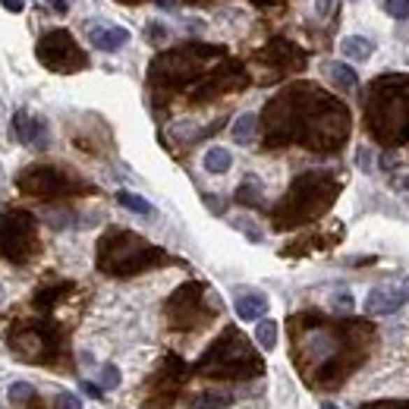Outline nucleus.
I'll list each match as a JSON object with an SVG mask.
<instances>
[{"mask_svg": "<svg viewBox=\"0 0 409 409\" xmlns=\"http://www.w3.org/2000/svg\"><path fill=\"white\" fill-rule=\"evenodd\" d=\"M384 13L394 19H409V0H384Z\"/></svg>", "mask_w": 409, "mask_h": 409, "instance_id": "nucleus-24", "label": "nucleus"}, {"mask_svg": "<svg viewBox=\"0 0 409 409\" xmlns=\"http://www.w3.org/2000/svg\"><path fill=\"white\" fill-rule=\"evenodd\" d=\"M120 381H123V375H120L117 365H104V368H101V387L104 390H117Z\"/></svg>", "mask_w": 409, "mask_h": 409, "instance_id": "nucleus-22", "label": "nucleus"}, {"mask_svg": "<svg viewBox=\"0 0 409 409\" xmlns=\"http://www.w3.org/2000/svg\"><path fill=\"white\" fill-rule=\"evenodd\" d=\"M331 10H333V0H315V13H318L321 19L331 16Z\"/></svg>", "mask_w": 409, "mask_h": 409, "instance_id": "nucleus-29", "label": "nucleus"}, {"mask_svg": "<svg viewBox=\"0 0 409 409\" xmlns=\"http://www.w3.org/2000/svg\"><path fill=\"white\" fill-rule=\"evenodd\" d=\"M38 57H41V63L48 69H54V73H76V69L85 66V57L76 48L73 35L63 29L48 31V35L38 41Z\"/></svg>", "mask_w": 409, "mask_h": 409, "instance_id": "nucleus-6", "label": "nucleus"}, {"mask_svg": "<svg viewBox=\"0 0 409 409\" xmlns=\"http://www.w3.org/2000/svg\"><path fill=\"white\" fill-rule=\"evenodd\" d=\"M19 189L29 195H60L66 192V173H60L57 167H29L25 173H19Z\"/></svg>", "mask_w": 409, "mask_h": 409, "instance_id": "nucleus-7", "label": "nucleus"}, {"mask_svg": "<svg viewBox=\"0 0 409 409\" xmlns=\"http://www.w3.org/2000/svg\"><path fill=\"white\" fill-rule=\"evenodd\" d=\"M6 396H10L13 403H29V400H35V387H31L29 381H13L10 387H6Z\"/></svg>", "mask_w": 409, "mask_h": 409, "instance_id": "nucleus-21", "label": "nucleus"}, {"mask_svg": "<svg viewBox=\"0 0 409 409\" xmlns=\"http://www.w3.org/2000/svg\"><path fill=\"white\" fill-rule=\"evenodd\" d=\"M264 312H268V296L245 293L236 299V315L243 321H258V318H264Z\"/></svg>", "mask_w": 409, "mask_h": 409, "instance_id": "nucleus-12", "label": "nucleus"}, {"mask_svg": "<svg viewBox=\"0 0 409 409\" xmlns=\"http://www.w3.org/2000/svg\"><path fill=\"white\" fill-rule=\"evenodd\" d=\"M333 308H337V312H352V296L350 293H337L333 296Z\"/></svg>", "mask_w": 409, "mask_h": 409, "instance_id": "nucleus-27", "label": "nucleus"}, {"mask_svg": "<svg viewBox=\"0 0 409 409\" xmlns=\"http://www.w3.org/2000/svg\"><path fill=\"white\" fill-rule=\"evenodd\" d=\"M327 76H331V82L337 88H343V92H352V88L359 85V76L352 73L346 63H331V66H327Z\"/></svg>", "mask_w": 409, "mask_h": 409, "instance_id": "nucleus-17", "label": "nucleus"}, {"mask_svg": "<svg viewBox=\"0 0 409 409\" xmlns=\"http://www.w3.org/2000/svg\"><path fill=\"white\" fill-rule=\"evenodd\" d=\"M236 199L243 201V205H261V186H258V180L249 176V180L236 189Z\"/></svg>", "mask_w": 409, "mask_h": 409, "instance_id": "nucleus-20", "label": "nucleus"}, {"mask_svg": "<svg viewBox=\"0 0 409 409\" xmlns=\"http://www.w3.org/2000/svg\"><path fill=\"white\" fill-rule=\"evenodd\" d=\"M13 129H16L19 142L29 145V148H48V123H44L41 117H31V113L25 110H16V117H13Z\"/></svg>", "mask_w": 409, "mask_h": 409, "instance_id": "nucleus-10", "label": "nucleus"}, {"mask_svg": "<svg viewBox=\"0 0 409 409\" xmlns=\"http://www.w3.org/2000/svg\"><path fill=\"white\" fill-rule=\"evenodd\" d=\"M35 220L22 211H10L0 217V255L22 264L35 252Z\"/></svg>", "mask_w": 409, "mask_h": 409, "instance_id": "nucleus-5", "label": "nucleus"}, {"mask_svg": "<svg viewBox=\"0 0 409 409\" xmlns=\"http://www.w3.org/2000/svg\"><path fill=\"white\" fill-rule=\"evenodd\" d=\"M409 302V283L406 287H375L365 296V315H394Z\"/></svg>", "mask_w": 409, "mask_h": 409, "instance_id": "nucleus-9", "label": "nucleus"}, {"mask_svg": "<svg viewBox=\"0 0 409 409\" xmlns=\"http://www.w3.org/2000/svg\"><path fill=\"white\" fill-rule=\"evenodd\" d=\"M0 3H3V10H10V13H22L25 10L22 0H0Z\"/></svg>", "mask_w": 409, "mask_h": 409, "instance_id": "nucleus-31", "label": "nucleus"}, {"mask_svg": "<svg viewBox=\"0 0 409 409\" xmlns=\"http://www.w3.org/2000/svg\"><path fill=\"white\" fill-rule=\"evenodd\" d=\"M359 409H409V400H378V403H365Z\"/></svg>", "mask_w": 409, "mask_h": 409, "instance_id": "nucleus-25", "label": "nucleus"}, {"mask_svg": "<svg viewBox=\"0 0 409 409\" xmlns=\"http://www.w3.org/2000/svg\"><path fill=\"white\" fill-rule=\"evenodd\" d=\"M164 252L145 243L142 236L129 230H110L98 245V268L104 274H136V271L148 268V264L161 261Z\"/></svg>", "mask_w": 409, "mask_h": 409, "instance_id": "nucleus-3", "label": "nucleus"}, {"mask_svg": "<svg viewBox=\"0 0 409 409\" xmlns=\"http://www.w3.org/2000/svg\"><path fill=\"white\" fill-rule=\"evenodd\" d=\"M167 35H170V31H167V25H161V22H151V25H148V38H151V41H155V44L167 41Z\"/></svg>", "mask_w": 409, "mask_h": 409, "instance_id": "nucleus-26", "label": "nucleus"}, {"mask_svg": "<svg viewBox=\"0 0 409 409\" xmlns=\"http://www.w3.org/2000/svg\"><path fill=\"white\" fill-rule=\"evenodd\" d=\"M54 409H82V396H76L73 390H60L54 396Z\"/></svg>", "mask_w": 409, "mask_h": 409, "instance_id": "nucleus-23", "label": "nucleus"}, {"mask_svg": "<svg viewBox=\"0 0 409 409\" xmlns=\"http://www.w3.org/2000/svg\"><path fill=\"white\" fill-rule=\"evenodd\" d=\"M337 182L327 173H306L293 182L289 195L283 199V205L277 208V224H299V220L318 214L321 208H327L333 201Z\"/></svg>", "mask_w": 409, "mask_h": 409, "instance_id": "nucleus-4", "label": "nucleus"}, {"mask_svg": "<svg viewBox=\"0 0 409 409\" xmlns=\"http://www.w3.org/2000/svg\"><path fill=\"white\" fill-rule=\"evenodd\" d=\"M340 54H343L346 60H368V57L375 54V41H368L365 35H350L340 41Z\"/></svg>", "mask_w": 409, "mask_h": 409, "instance_id": "nucleus-13", "label": "nucleus"}, {"mask_svg": "<svg viewBox=\"0 0 409 409\" xmlns=\"http://www.w3.org/2000/svg\"><path fill=\"white\" fill-rule=\"evenodd\" d=\"M321 409H337V406H333V403H321Z\"/></svg>", "mask_w": 409, "mask_h": 409, "instance_id": "nucleus-32", "label": "nucleus"}, {"mask_svg": "<svg viewBox=\"0 0 409 409\" xmlns=\"http://www.w3.org/2000/svg\"><path fill=\"white\" fill-rule=\"evenodd\" d=\"M195 371L208 378H233V381H243V378H255L264 371L261 359L252 352L249 340L239 331L227 327L217 340L205 350V356L195 362Z\"/></svg>", "mask_w": 409, "mask_h": 409, "instance_id": "nucleus-2", "label": "nucleus"}, {"mask_svg": "<svg viewBox=\"0 0 409 409\" xmlns=\"http://www.w3.org/2000/svg\"><path fill=\"white\" fill-rule=\"evenodd\" d=\"M117 201L123 208H129L132 214H142V217H151V214H155V205H151L148 199H142V195H136V192H117Z\"/></svg>", "mask_w": 409, "mask_h": 409, "instance_id": "nucleus-18", "label": "nucleus"}, {"mask_svg": "<svg viewBox=\"0 0 409 409\" xmlns=\"http://www.w3.org/2000/svg\"><path fill=\"white\" fill-rule=\"evenodd\" d=\"M230 403H233V394H227V390H208V394L192 396L189 409H224Z\"/></svg>", "mask_w": 409, "mask_h": 409, "instance_id": "nucleus-16", "label": "nucleus"}, {"mask_svg": "<svg viewBox=\"0 0 409 409\" xmlns=\"http://www.w3.org/2000/svg\"><path fill=\"white\" fill-rule=\"evenodd\" d=\"M13 352L22 359H29V362H48L50 356H54V337H50L48 331H35V327H29V331H19L13 333L10 340Z\"/></svg>", "mask_w": 409, "mask_h": 409, "instance_id": "nucleus-8", "label": "nucleus"}, {"mask_svg": "<svg viewBox=\"0 0 409 409\" xmlns=\"http://www.w3.org/2000/svg\"><path fill=\"white\" fill-rule=\"evenodd\" d=\"M255 129H258V117L255 113H239L236 120H233V142L236 145H249L252 138H255Z\"/></svg>", "mask_w": 409, "mask_h": 409, "instance_id": "nucleus-15", "label": "nucleus"}, {"mask_svg": "<svg viewBox=\"0 0 409 409\" xmlns=\"http://www.w3.org/2000/svg\"><path fill=\"white\" fill-rule=\"evenodd\" d=\"M365 123L375 138L387 145H400L409 138V79L384 76L371 85L365 98Z\"/></svg>", "mask_w": 409, "mask_h": 409, "instance_id": "nucleus-1", "label": "nucleus"}, {"mask_svg": "<svg viewBox=\"0 0 409 409\" xmlns=\"http://www.w3.org/2000/svg\"><path fill=\"white\" fill-rule=\"evenodd\" d=\"M82 394H88V396H94V400H101L104 387H101V384H92V381H82Z\"/></svg>", "mask_w": 409, "mask_h": 409, "instance_id": "nucleus-28", "label": "nucleus"}, {"mask_svg": "<svg viewBox=\"0 0 409 409\" xmlns=\"http://www.w3.org/2000/svg\"><path fill=\"white\" fill-rule=\"evenodd\" d=\"M88 41H92V48H98V50H107V54H113V50H120L126 41H129V31H126L123 25L92 22V25H88Z\"/></svg>", "mask_w": 409, "mask_h": 409, "instance_id": "nucleus-11", "label": "nucleus"}, {"mask_svg": "<svg viewBox=\"0 0 409 409\" xmlns=\"http://www.w3.org/2000/svg\"><path fill=\"white\" fill-rule=\"evenodd\" d=\"M359 167H362V170H371V151H368V148H359Z\"/></svg>", "mask_w": 409, "mask_h": 409, "instance_id": "nucleus-30", "label": "nucleus"}, {"mask_svg": "<svg viewBox=\"0 0 409 409\" xmlns=\"http://www.w3.org/2000/svg\"><path fill=\"white\" fill-rule=\"evenodd\" d=\"M201 167L208 170V173H227V170L233 167V155L227 148H220V145H214V148L205 151V157H201Z\"/></svg>", "mask_w": 409, "mask_h": 409, "instance_id": "nucleus-14", "label": "nucleus"}, {"mask_svg": "<svg viewBox=\"0 0 409 409\" xmlns=\"http://www.w3.org/2000/svg\"><path fill=\"white\" fill-rule=\"evenodd\" d=\"M255 340H258V346L261 350H274L277 346V321H271V318H261L258 321V327H255Z\"/></svg>", "mask_w": 409, "mask_h": 409, "instance_id": "nucleus-19", "label": "nucleus"}]
</instances>
